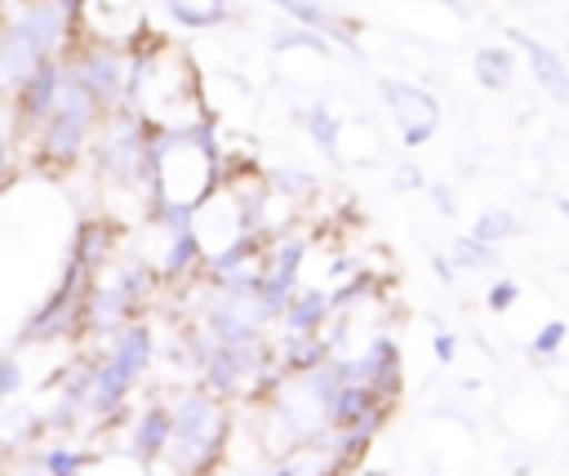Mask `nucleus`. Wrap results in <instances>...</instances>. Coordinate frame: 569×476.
Listing matches in <instances>:
<instances>
[{"mask_svg": "<svg viewBox=\"0 0 569 476\" xmlns=\"http://www.w3.org/2000/svg\"><path fill=\"white\" fill-rule=\"evenodd\" d=\"M169 414H173V440H169L164 458H169L182 476L209 472V467L218 463V454H222L227 432H231L227 405L200 387V391H182V396L169 405Z\"/></svg>", "mask_w": 569, "mask_h": 476, "instance_id": "f257e3e1", "label": "nucleus"}, {"mask_svg": "<svg viewBox=\"0 0 569 476\" xmlns=\"http://www.w3.org/2000/svg\"><path fill=\"white\" fill-rule=\"evenodd\" d=\"M102 125V107L84 93V85L76 76H62V89H58V107L53 116L36 129V160L44 165H76L89 142H93V129Z\"/></svg>", "mask_w": 569, "mask_h": 476, "instance_id": "f03ea898", "label": "nucleus"}, {"mask_svg": "<svg viewBox=\"0 0 569 476\" xmlns=\"http://www.w3.org/2000/svg\"><path fill=\"white\" fill-rule=\"evenodd\" d=\"M147 133L151 125L142 120V111H133L129 102L107 111L102 125L93 129V165L107 182L116 187H147L151 191V173H147Z\"/></svg>", "mask_w": 569, "mask_h": 476, "instance_id": "7ed1b4c3", "label": "nucleus"}, {"mask_svg": "<svg viewBox=\"0 0 569 476\" xmlns=\"http://www.w3.org/2000/svg\"><path fill=\"white\" fill-rule=\"evenodd\" d=\"M62 67H67V76H76L84 85V93L102 107V116L116 111V107H124L129 62H124V53L116 44H102V40H84L80 36V44H71L62 53Z\"/></svg>", "mask_w": 569, "mask_h": 476, "instance_id": "20e7f679", "label": "nucleus"}, {"mask_svg": "<svg viewBox=\"0 0 569 476\" xmlns=\"http://www.w3.org/2000/svg\"><path fill=\"white\" fill-rule=\"evenodd\" d=\"M89 280L93 276L80 262H67L58 289L27 316V325H22L18 338L22 343H58V338L80 334L84 329V294H89Z\"/></svg>", "mask_w": 569, "mask_h": 476, "instance_id": "39448f33", "label": "nucleus"}, {"mask_svg": "<svg viewBox=\"0 0 569 476\" xmlns=\"http://www.w3.org/2000/svg\"><path fill=\"white\" fill-rule=\"evenodd\" d=\"M62 76H67V67H62V58H53V62H44V67L13 93V120H18V133H36V129L53 116Z\"/></svg>", "mask_w": 569, "mask_h": 476, "instance_id": "423d86ee", "label": "nucleus"}, {"mask_svg": "<svg viewBox=\"0 0 569 476\" xmlns=\"http://www.w3.org/2000/svg\"><path fill=\"white\" fill-rule=\"evenodd\" d=\"M378 93H382L387 111L400 120V133H405V129H418V125H440V102H436V93H427L422 85L382 80Z\"/></svg>", "mask_w": 569, "mask_h": 476, "instance_id": "0eeeda50", "label": "nucleus"}, {"mask_svg": "<svg viewBox=\"0 0 569 476\" xmlns=\"http://www.w3.org/2000/svg\"><path fill=\"white\" fill-rule=\"evenodd\" d=\"M169 440H173V414H169V405L164 400L142 405L133 414V427H129V454L147 467V463H156L169 449Z\"/></svg>", "mask_w": 569, "mask_h": 476, "instance_id": "6e6552de", "label": "nucleus"}, {"mask_svg": "<svg viewBox=\"0 0 569 476\" xmlns=\"http://www.w3.org/2000/svg\"><path fill=\"white\" fill-rule=\"evenodd\" d=\"M280 13H289L298 27H307V31H320L325 40H338V44H347V49H356V27L347 22V18H338L329 4H320V0H271Z\"/></svg>", "mask_w": 569, "mask_h": 476, "instance_id": "1a4fd4ad", "label": "nucleus"}, {"mask_svg": "<svg viewBox=\"0 0 569 476\" xmlns=\"http://www.w3.org/2000/svg\"><path fill=\"white\" fill-rule=\"evenodd\" d=\"M116 254V227L111 218H84L71 236V262H80L89 276H98Z\"/></svg>", "mask_w": 569, "mask_h": 476, "instance_id": "9d476101", "label": "nucleus"}, {"mask_svg": "<svg viewBox=\"0 0 569 476\" xmlns=\"http://www.w3.org/2000/svg\"><path fill=\"white\" fill-rule=\"evenodd\" d=\"M511 40L525 49V58H529V67H533L538 85H542L556 102H569V67H565V58H560L556 49H547L542 40L525 36V31H511Z\"/></svg>", "mask_w": 569, "mask_h": 476, "instance_id": "9b49d317", "label": "nucleus"}, {"mask_svg": "<svg viewBox=\"0 0 569 476\" xmlns=\"http://www.w3.org/2000/svg\"><path fill=\"white\" fill-rule=\"evenodd\" d=\"M329 316H333L329 289H302V285H298V294L289 298V307L280 311L284 334H325Z\"/></svg>", "mask_w": 569, "mask_h": 476, "instance_id": "f8f14e48", "label": "nucleus"}, {"mask_svg": "<svg viewBox=\"0 0 569 476\" xmlns=\"http://www.w3.org/2000/svg\"><path fill=\"white\" fill-rule=\"evenodd\" d=\"M196 267H204V245L196 231H178L164 240V258H160V276L164 280H187Z\"/></svg>", "mask_w": 569, "mask_h": 476, "instance_id": "ddd939ff", "label": "nucleus"}, {"mask_svg": "<svg viewBox=\"0 0 569 476\" xmlns=\"http://www.w3.org/2000/svg\"><path fill=\"white\" fill-rule=\"evenodd\" d=\"M164 13L182 27V31H209L218 22H227V0H164Z\"/></svg>", "mask_w": 569, "mask_h": 476, "instance_id": "4468645a", "label": "nucleus"}, {"mask_svg": "<svg viewBox=\"0 0 569 476\" xmlns=\"http://www.w3.org/2000/svg\"><path fill=\"white\" fill-rule=\"evenodd\" d=\"M302 129L311 133V142L325 151V156H338V142H342V120L325 107V102H311L302 111Z\"/></svg>", "mask_w": 569, "mask_h": 476, "instance_id": "2eb2a0df", "label": "nucleus"}, {"mask_svg": "<svg viewBox=\"0 0 569 476\" xmlns=\"http://www.w3.org/2000/svg\"><path fill=\"white\" fill-rule=\"evenodd\" d=\"M471 67H476V80H480L485 89H507V85H511V76H516V62H511V53H507V49H498V44L480 49Z\"/></svg>", "mask_w": 569, "mask_h": 476, "instance_id": "dca6fc26", "label": "nucleus"}, {"mask_svg": "<svg viewBox=\"0 0 569 476\" xmlns=\"http://www.w3.org/2000/svg\"><path fill=\"white\" fill-rule=\"evenodd\" d=\"M316 173H307V169H298V165H280V169H271L267 173V191L271 196H284V200H307V196H316Z\"/></svg>", "mask_w": 569, "mask_h": 476, "instance_id": "f3484780", "label": "nucleus"}, {"mask_svg": "<svg viewBox=\"0 0 569 476\" xmlns=\"http://www.w3.org/2000/svg\"><path fill=\"white\" fill-rule=\"evenodd\" d=\"M516 231H520V222H516L511 209H485V214L471 222V236L485 240V245H502V240H511Z\"/></svg>", "mask_w": 569, "mask_h": 476, "instance_id": "a211bd4d", "label": "nucleus"}, {"mask_svg": "<svg viewBox=\"0 0 569 476\" xmlns=\"http://www.w3.org/2000/svg\"><path fill=\"white\" fill-rule=\"evenodd\" d=\"M449 262H453V271H480V267H489V262H493V245H485V240H476V236L467 231V236H458V240H453Z\"/></svg>", "mask_w": 569, "mask_h": 476, "instance_id": "6ab92c4d", "label": "nucleus"}, {"mask_svg": "<svg viewBox=\"0 0 569 476\" xmlns=\"http://www.w3.org/2000/svg\"><path fill=\"white\" fill-rule=\"evenodd\" d=\"M40 463H44L49 476H84V467H93V454L71 449V445H53V449L40 454Z\"/></svg>", "mask_w": 569, "mask_h": 476, "instance_id": "aec40b11", "label": "nucleus"}, {"mask_svg": "<svg viewBox=\"0 0 569 476\" xmlns=\"http://www.w3.org/2000/svg\"><path fill=\"white\" fill-rule=\"evenodd\" d=\"M271 44L284 49V53H289V49H311V53H320V58L329 53V40H325L320 31H307V27H280V31L271 36Z\"/></svg>", "mask_w": 569, "mask_h": 476, "instance_id": "412c9836", "label": "nucleus"}, {"mask_svg": "<svg viewBox=\"0 0 569 476\" xmlns=\"http://www.w3.org/2000/svg\"><path fill=\"white\" fill-rule=\"evenodd\" d=\"M565 338H569V325L565 320H547L533 338H529V356H538V360H551L560 347H565Z\"/></svg>", "mask_w": 569, "mask_h": 476, "instance_id": "4be33fe9", "label": "nucleus"}, {"mask_svg": "<svg viewBox=\"0 0 569 476\" xmlns=\"http://www.w3.org/2000/svg\"><path fill=\"white\" fill-rule=\"evenodd\" d=\"M485 303H489V311H511V307L520 303V285H516L511 276H502V280H493V285H489Z\"/></svg>", "mask_w": 569, "mask_h": 476, "instance_id": "5701e85b", "label": "nucleus"}, {"mask_svg": "<svg viewBox=\"0 0 569 476\" xmlns=\"http://www.w3.org/2000/svg\"><path fill=\"white\" fill-rule=\"evenodd\" d=\"M22 383H27V378H22V360H18V356H0V405L13 400V396L22 391Z\"/></svg>", "mask_w": 569, "mask_h": 476, "instance_id": "b1692460", "label": "nucleus"}, {"mask_svg": "<svg viewBox=\"0 0 569 476\" xmlns=\"http://www.w3.org/2000/svg\"><path fill=\"white\" fill-rule=\"evenodd\" d=\"M431 351H436V360H440V365H449V360H453V356H458V338H453V334H445V329H440V334H436V338H431Z\"/></svg>", "mask_w": 569, "mask_h": 476, "instance_id": "393cba45", "label": "nucleus"}, {"mask_svg": "<svg viewBox=\"0 0 569 476\" xmlns=\"http://www.w3.org/2000/svg\"><path fill=\"white\" fill-rule=\"evenodd\" d=\"M396 187H400V191L422 187V169H418V165H400V169H396Z\"/></svg>", "mask_w": 569, "mask_h": 476, "instance_id": "a878e982", "label": "nucleus"}, {"mask_svg": "<svg viewBox=\"0 0 569 476\" xmlns=\"http://www.w3.org/2000/svg\"><path fill=\"white\" fill-rule=\"evenodd\" d=\"M9 173H13V142L0 133V187L9 182Z\"/></svg>", "mask_w": 569, "mask_h": 476, "instance_id": "bb28decb", "label": "nucleus"}, {"mask_svg": "<svg viewBox=\"0 0 569 476\" xmlns=\"http://www.w3.org/2000/svg\"><path fill=\"white\" fill-rule=\"evenodd\" d=\"M431 200H436L440 214H453V191L449 187H431Z\"/></svg>", "mask_w": 569, "mask_h": 476, "instance_id": "cd10ccee", "label": "nucleus"}, {"mask_svg": "<svg viewBox=\"0 0 569 476\" xmlns=\"http://www.w3.org/2000/svg\"><path fill=\"white\" fill-rule=\"evenodd\" d=\"M53 4H58V9L80 27V13H84V4H89V0H53Z\"/></svg>", "mask_w": 569, "mask_h": 476, "instance_id": "c85d7f7f", "label": "nucleus"}, {"mask_svg": "<svg viewBox=\"0 0 569 476\" xmlns=\"http://www.w3.org/2000/svg\"><path fill=\"white\" fill-rule=\"evenodd\" d=\"M431 271H436V276H440L445 285L453 280V262H449V258H431Z\"/></svg>", "mask_w": 569, "mask_h": 476, "instance_id": "c756f323", "label": "nucleus"}, {"mask_svg": "<svg viewBox=\"0 0 569 476\" xmlns=\"http://www.w3.org/2000/svg\"><path fill=\"white\" fill-rule=\"evenodd\" d=\"M436 4H445V9H453V13H467V0H436Z\"/></svg>", "mask_w": 569, "mask_h": 476, "instance_id": "7c9ffc66", "label": "nucleus"}, {"mask_svg": "<svg viewBox=\"0 0 569 476\" xmlns=\"http://www.w3.org/2000/svg\"><path fill=\"white\" fill-rule=\"evenodd\" d=\"M556 209H560V214L569 218V196H560V200H556Z\"/></svg>", "mask_w": 569, "mask_h": 476, "instance_id": "2f4dec72", "label": "nucleus"}, {"mask_svg": "<svg viewBox=\"0 0 569 476\" xmlns=\"http://www.w3.org/2000/svg\"><path fill=\"white\" fill-rule=\"evenodd\" d=\"M18 4H36V0H18Z\"/></svg>", "mask_w": 569, "mask_h": 476, "instance_id": "473e14b6", "label": "nucleus"}]
</instances>
